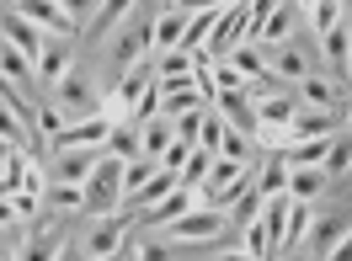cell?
<instances>
[{"mask_svg": "<svg viewBox=\"0 0 352 261\" xmlns=\"http://www.w3.org/2000/svg\"><path fill=\"white\" fill-rule=\"evenodd\" d=\"M112 59H118V65H144V59H155V5H129V16L112 32Z\"/></svg>", "mask_w": 352, "mask_h": 261, "instance_id": "1", "label": "cell"}, {"mask_svg": "<svg viewBox=\"0 0 352 261\" xmlns=\"http://www.w3.org/2000/svg\"><path fill=\"white\" fill-rule=\"evenodd\" d=\"M251 176H256V166H241V160H214V171H208V181H203L198 203H203V208L230 214V208L251 192Z\"/></svg>", "mask_w": 352, "mask_h": 261, "instance_id": "2", "label": "cell"}, {"mask_svg": "<svg viewBox=\"0 0 352 261\" xmlns=\"http://www.w3.org/2000/svg\"><path fill=\"white\" fill-rule=\"evenodd\" d=\"M48 102L65 112V123H91V117H102V96H96V80H91L80 65L69 69V75H65V80H59L54 91H48Z\"/></svg>", "mask_w": 352, "mask_h": 261, "instance_id": "3", "label": "cell"}, {"mask_svg": "<svg viewBox=\"0 0 352 261\" xmlns=\"http://www.w3.org/2000/svg\"><path fill=\"white\" fill-rule=\"evenodd\" d=\"M80 192H86V214H91V218H112L118 208H123V160L102 155Z\"/></svg>", "mask_w": 352, "mask_h": 261, "instance_id": "4", "label": "cell"}, {"mask_svg": "<svg viewBox=\"0 0 352 261\" xmlns=\"http://www.w3.org/2000/svg\"><path fill=\"white\" fill-rule=\"evenodd\" d=\"M224 229H230V214L198 203L192 214H182L176 224H166V240H171V245H208V240H219Z\"/></svg>", "mask_w": 352, "mask_h": 261, "instance_id": "5", "label": "cell"}, {"mask_svg": "<svg viewBox=\"0 0 352 261\" xmlns=\"http://www.w3.org/2000/svg\"><path fill=\"white\" fill-rule=\"evenodd\" d=\"M16 11H22L27 22L43 32V38H80L75 11H69V5H59V0H16Z\"/></svg>", "mask_w": 352, "mask_h": 261, "instance_id": "6", "label": "cell"}, {"mask_svg": "<svg viewBox=\"0 0 352 261\" xmlns=\"http://www.w3.org/2000/svg\"><path fill=\"white\" fill-rule=\"evenodd\" d=\"M294 96H299V107H309V112H342V117H347V107H352L347 86H342V80H331V75H320V69H315L309 80H299Z\"/></svg>", "mask_w": 352, "mask_h": 261, "instance_id": "7", "label": "cell"}, {"mask_svg": "<svg viewBox=\"0 0 352 261\" xmlns=\"http://www.w3.org/2000/svg\"><path fill=\"white\" fill-rule=\"evenodd\" d=\"M123 245H129V218L112 214V218H91V235H86V261H112L123 256Z\"/></svg>", "mask_w": 352, "mask_h": 261, "instance_id": "8", "label": "cell"}, {"mask_svg": "<svg viewBox=\"0 0 352 261\" xmlns=\"http://www.w3.org/2000/svg\"><path fill=\"white\" fill-rule=\"evenodd\" d=\"M59 251H65V229H59L54 214H43L27 224V240L16 245V261H54Z\"/></svg>", "mask_w": 352, "mask_h": 261, "instance_id": "9", "label": "cell"}, {"mask_svg": "<svg viewBox=\"0 0 352 261\" xmlns=\"http://www.w3.org/2000/svg\"><path fill=\"white\" fill-rule=\"evenodd\" d=\"M107 133H112V117L102 112V117H91V123H69L65 133H54L48 139V155L59 150H107Z\"/></svg>", "mask_w": 352, "mask_h": 261, "instance_id": "10", "label": "cell"}, {"mask_svg": "<svg viewBox=\"0 0 352 261\" xmlns=\"http://www.w3.org/2000/svg\"><path fill=\"white\" fill-rule=\"evenodd\" d=\"M107 150H59L48 155V181H65V187H86V176L96 171V160Z\"/></svg>", "mask_w": 352, "mask_h": 261, "instance_id": "11", "label": "cell"}, {"mask_svg": "<svg viewBox=\"0 0 352 261\" xmlns=\"http://www.w3.org/2000/svg\"><path fill=\"white\" fill-rule=\"evenodd\" d=\"M69 69H75V38H48L43 54H38V86H43V96L65 80Z\"/></svg>", "mask_w": 352, "mask_h": 261, "instance_id": "12", "label": "cell"}, {"mask_svg": "<svg viewBox=\"0 0 352 261\" xmlns=\"http://www.w3.org/2000/svg\"><path fill=\"white\" fill-rule=\"evenodd\" d=\"M0 38H6L11 48H22L32 65H38V54H43V43H48V38H43V32H38L32 22H27L16 5H0Z\"/></svg>", "mask_w": 352, "mask_h": 261, "instance_id": "13", "label": "cell"}, {"mask_svg": "<svg viewBox=\"0 0 352 261\" xmlns=\"http://www.w3.org/2000/svg\"><path fill=\"white\" fill-rule=\"evenodd\" d=\"M267 69L278 75V86L294 91L299 80H309V75H315V59H309L299 43H283V48H272V54H267Z\"/></svg>", "mask_w": 352, "mask_h": 261, "instance_id": "14", "label": "cell"}, {"mask_svg": "<svg viewBox=\"0 0 352 261\" xmlns=\"http://www.w3.org/2000/svg\"><path fill=\"white\" fill-rule=\"evenodd\" d=\"M192 22V5H155V54H176Z\"/></svg>", "mask_w": 352, "mask_h": 261, "instance_id": "15", "label": "cell"}, {"mask_svg": "<svg viewBox=\"0 0 352 261\" xmlns=\"http://www.w3.org/2000/svg\"><path fill=\"white\" fill-rule=\"evenodd\" d=\"M214 112H219L235 133L256 139V102H251V91H219V96H214Z\"/></svg>", "mask_w": 352, "mask_h": 261, "instance_id": "16", "label": "cell"}, {"mask_svg": "<svg viewBox=\"0 0 352 261\" xmlns=\"http://www.w3.org/2000/svg\"><path fill=\"white\" fill-rule=\"evenodd\" d=\"M347 229H352V218H347V214H315L305 251H309V256H331V251L347 240Z\"/></svg>", "mask_w": 352, "mask_h": 261, "instance_id": "17", "label": "cell"}, {"mask_svg": "<svg viewBox=\"0 0 352 261\" xmlns=\"http://www.w3.org/2000/svg\"><path fill=\"white\" fill-rule=\"evenodd\" d=\"M320 54H326V65H331V80L352 75V16H342V22L320 38Z\"/></svg>", "mask_w": 352, "mask_h": 261, "instance_id": "18", "label": "cell"}, {"mask_svg": "<svg viewBox=\"0 0 352 261\" xmlns=\"http://www.w3.org/2000/svg\"><path fill=\"white\" fill-rule=\"evenodd\" d=\"M331 133H342V112H309V107H299L283 139H331ZM283 139H278V144H283ZM278 144H272V150H278Z\"/></svg>", "mask_w": 352, "mask_h": 261, "instance_id": "19", "label": "cell"}, {"mask_svg": "<svg viewBox=\"0 0 352 261\" xmlns=\"http://www.w3.org/2000/svg\"><path fill=\"white\" fill-rule=\"evenodd\" d=\"M155 91H160V117H171V123H176V117H187V112H203V107H208L192 80H182V86H155Z\"/></svg>", "mask_w": 352, "mask_h": 261, "instance_id": "20", "label": "cell"}, {"mask_svg": "<svg viewBox=\"0 0 352 261\" xmlns=\"http://www.w3.org/2000/svg\"><path fill=\"white\" fill-rule=\"evenodd\" d=\"M251 192L262 197V203L288 197V160H283V155H267V160H262V171L251 176Z\"/></svg>", "mask_w": 352, "mask_h": 261, "instance_id": "21", "label": "cell"}, {"mask_svg": "<svg viewBox=\"0 0 352 261\" xmlns=\"http://www.w3.org/2000/svg\"><path fill=\"white\" fill-rule=\"evenodd\" d=\"M326 166H294V171H288V203H309V208H315V197L326 192Z\"/></svg>", "mask_w": 352, "mask_h": 261, "instance_id": "22", "label": "cell"}, {"mask_svg": "<svg viewBox=\"0 0 352 261\" xmlns=\"http://www.w3.org/2000/svg\"><path fill=\"white\" fill-rule=\"evenodd\" d=\"M224 5H192V22H187V38H182V54H203V43L214 38Z\"/></svg>", "mask_w": 352, "mask_h": 261, "instance_id": "23", "label": "cell"}, {"mask_svg": "<svg viewBox=\"0 0 352 261\" xmlns=\"http://www.w3.org/2000/svg\"><path fill=\"white\" fill-rule=\"evenodd\" d=\"M176 187H182V181H176L171 171H155L150 181L139 187V192H129V197H123V208H139V214H144V208H155V203H166V197H171Z\"/></svg>", "mask_w": 352, "mask_h": 261, "instance_id": "24", "label": "cell"}, {"mask_svg": "<svg viewBox=\"0 0 352 261\" xmlns=\"http://www.w3.org/2000/svg\"><path fill=\"white\" fill-rule=\"evenodd\" d=\"M192 208H198V192H187V187H176V192L166 197V203H155V208H144V224H160V229H166V224H176V218H182V214H192Z\"/></svg>", "mask_w": 352, "mask_h": 261, "instance_id": "25", "label": "cell"}, {"mask_svg": "<svg viewBox=\"0 0 352 261\" xmlns=\"http://www.w3.org/2000/svg\"><path fill=\"white\" fill-rule=\"evenodd\" d=\"M176 144V128H171V117H150L144 128H139V150H144V160H155L160 166V155Z\"/></svg>", "mask_w": 352, "mask_h": 261, "instance_id": "26", "label": "cell"}, {"mask_svg": "<svg viewBox=\"0 0 352 261\" xmlns=\"http://www.w3.org/2000/svg\"><path fill=\"white\" fill-rule=\"evenodd\" d=\"M198 65H192V54H155V86H182V80H192Z\"/></svg>", "mask_w": 352, "mask_h": 261, "instance_id": "27", "label": "cell"}, {"mask_svg": "<svg viewBox=\"0 0 352 261\" xmlns=\"http://www.w3.org/2000/svg\"><path fill=\"white\" fill-rule=\"evenodd\" d=\"M224 65H230V69H241V80H245V86H251V80H262V75H272V69H267V48H256V43H235Z\"/></svg>", "mask_w": 352, "mask_h": 261, "instance_id": "28", "label": "cell"}, {"mask_svg": "<svg viewBox=\"0 0 352 261\" xmlns=\"http://www.w3.org/2000/svg\"><path fill=\"white\" fill-rule=\"evenodd\" d=\"M43 214H86V192L80 187H65V181H48L43 187Z\"/></svg>", "mask_w": 352, "mask_h": 261, "instance_id": "29", "label": "cell"}, {"mask_svg": "<svg viewBox=\"0 0 352 261\" xmlns=\"http://www.w3.org/2000/svg\"><path fill=\"white\" fill-rule=\"evenodd\" d=\"M309 224H315V208H309V203H294V208H288V224H283V256L305 251Z\"/></svg>", "mask_w": 352, "mask_h": 261, "instance_id": "30", "label": "cell"}, {"mask_svg": "<svg viewBox=\"0 0 352 261\" xmlns=\"http://www.w3.org/2000/svg\"><path fill=\"white\" fill-rule=\"evenodd\" d=\"M107 155H112V160H123V166L144 160V150H139V128H133V123H112V133H107Z\"/></svg>", "mask_w": 352, "mask_h": 261, "instance_id": "31", "label": "cell"}, {"mask_svg": "<svg viewBox=\"0 0 352 261\" xmlns=\"http://www.w3.org/2000/svg\"><path fill=\"white\" fill-rule=\"evenodd\" d=\"M208 171H214V155H208V150H192V155H187V166H182V176H176V181H182L187 192H203V181H208Z\"/></svg>", "mask_w": 352, "mask_h": 261, "instance_id": "32", "label": "cell"}, {"mask_svg": "<svg viewBox=\"0 0 352 261\" xmlns=\"http://www.w3.org/2000/svg\"><path fill=\"white\" fill-rule=\"evenodd\" d=\"M305 11H309V32H315V38H326L331 27L347 16V5H336V0H315V5H305Z\"/></svg>", "mask_w": 352, "mask_h": 261, "instance_id": "33", "label": "cell"}, {"mask_svg": "<svg viewBox=\"0 0 352 261\" xmlns=\"http://www.w3.org/2000/svg\"><path fill=\"white\" fill-rule=\"evenodd\" d=\"M352 166V133H331V150H326V176H342Z\"/></svg>", "mask_w": 352, "mask_h": 261, "instance_id": "34", "label": "cell"}, {"mask_svg": "<svg viewBox=\"0 0 352 261\" xmlns=\"http://www.w3.org/2000/svg\"><path fill=\"white\" fill-rule=\"evenodd\" d=\"M219 160H241V166H251V160H256V150H251V139H245V133H224V144H219Z\"/></svg>", "mask_w": 352, "mask_h": 261, "instance_id": "35", "label": "cell"}, {"mask_svg": "<svg viewBox=\"0 0 352 261\" xmlns=\"http://www.w3.org/2000/svg\"><path fill=\"white\" fill-rule=\"evenodd\" d=\"M155 171H160L155 160H133V166H123V197H129V192H139V187H144V181H150Z\"/></svg>", "mask_w": 352, "mask_h": 261, "instance_id": "36", "label": "cell"}, {"mask_svg": "<svg viewBox=\"0 0 352 261\" xmlns=\"http://www.w3.org/2000/svg\"><path fill=\"white\" fill-rule=\"evenodd\" d=\"M262 208H267L262 197H256V192H245L241 203H235V208H230V218H235V224H241V229H251V224H256V218H262Z\"/></svg>", "mask_w": 352, "mask_h": 261, "instance_id": "37", "label": "cell"}, {"mask_svg": "<svg viewBox=\"0 0 352 261\" xmlns=\"http://www.w3.org/2000/svg\"><path fill=\"white\" fill-rule=\"evenodd\" d=\"M208 112V107H203ZM203 112H187V117H176L171 128H176V139H182V144H192V150H198V139H203Z\"/></svg>", "mask_w": 352, "mask_h": 261, "instance_id": "38", "label": "cell"}, {"mask_svg": "<svg viewBox=\"0 0 352 261\" xmlns=\"http://www.w3.org/2000/svg\"><path fill=\"white\" fill-rule=\"evenodd\" d=\"M129 16V5H96V16L86 22V32H107V27H118Z\"/></svg>", "mask_w": 352, "mask_h": 261, "instance_id": "39", "label": "cell"}, {"mask_svg": "<svg viewBox=\"0 0 352 261\" xmlns=\"http://www.w3.org/2000/svg\"><path fill=\"white\" fill-rule=\"evenodd\" d=\"M187 155H192V144H182V139H176L171 150L160 155V171H171V176H182V166H187Z\"/></svg>", "mask_w": 352, "mask_h": 261, "instance_id": "40", "label": "cell"}, {"mask_svg": "<svg viewBox=\"0 0 352 261\" xmlns=\"http://www.w3.org/2000/svg\"><path fill=\"white\" fill-rule=\"evenodd\" d=\"M214 91H245L241 69H230V65H214Z\"/></svg>", "mask_w": 352, "mask_h": 261, "instance_id": "41", "label": "cell"}, {"mask_svg": "<svg viewBox=\"0 0 352 261\" xmlns=\"http://www.w3.org/2000/svg\"><path fill=\"white\" fill-rule=\"evenodd\" d=\"M11 224H22V218H16V208H11V197H0V235H6Z\"/></svg>", "mask_w": 352, "mask_h": 261, "instance_id": "42", "label": "cell"}, {"mask_svg": "<svg viewBox=\"0 0 352 261\" xmlns=\"http://www.w3.org/2000/svg\"><path fill=\"white\" fill-rule=\"evenodd\" d=\"M326 261H352V229H347V240H342V245H336Z\"/></svg>", "mask_w": 352, "mask_h": 261, "instance_id": "43", "label": "cell"}, {"mask_svg": "<svg viewBox=\"0 0 352 261\" xmlns=\"http://www.w3.org/2000/svg\"><path fill=\"white\" fill-rule=\"evenodd\" d=\"M54 261H86V251H80V245H69V240H65V251H59Z\"/></svg>", "mask_w": 352, "mask_h": 261, "instance_id": "44", "label": "cell"}, {"mask_svg": "<svg viewBox=\"0 0 352 261\" xmlns=\"http://www.w3.org/2000/svg\"><path fill=\"white\" fill-rule=\"evenodd\" d=\"M0 261H16V245H11V229L0 235Z\"/></svg>", "mask_w": 352, "mask_h": 261, "instance_id": "45", "label": "cell"}, {"mask_svg": "<svg viewBox=\"0 0 352 261\" xmlns=\"http://www.w3.org/2000/svg\"><path fill=\"white\" fill-rule=\"evenodd\" d=\"M219 261H256V256H251V251H241V245H235V251H219Z\"/></svg>", "mask_w": 352, "mask_h": 261, "instance_id": "46", "label": "cell"}, {"mask_svg": "<svg viewBox=\"0 0 352 261\" xmlns=\"http://www.w3.org/2000/svg\"><path fill=\"white\" fill-rule=\"evenodd\" d=\"M278 261H305V251H294V256H278Z\"/></svg>", "mask_w": 352, "mask_h": 261, "instance_id": "47", "label": "cell"}, {"mask_svg": "<svg viewBox=\"0 0 352 261\" xmlns=\"http://www.w3.org/2000/svg\"><path fill=\"white\" fill-rule=\"evenodd\" d=\"M342 128H347V133H352V107H347V117H342Z\"/></svg>", "mask_w": 352, "mask_h": 261, "instance_id": "48", "label": "cell"}, {"mask_svg": "<svg viewBox=\"0 0 352 261\" xmlns=\"http://www.w3.org/2000/svg\"><path fill=\"white\" fill-rule=\"evenodd\" d=\"M347 11H352V5H347Z\"/></svg>", "mask_w": 352, "mask_h": 261, "instance_id": "49", "label": "cell"}]
</instances>
